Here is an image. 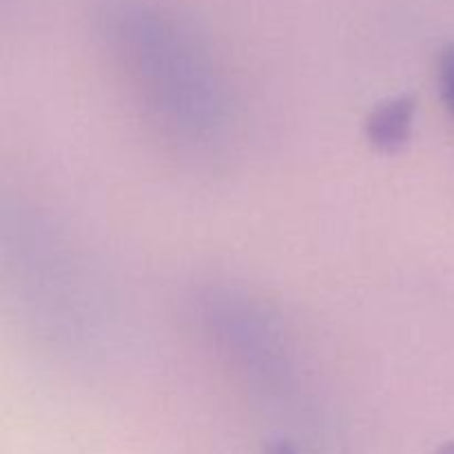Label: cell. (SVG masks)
<instances>
[{
  "instance_id": "1",
  "label": "cell",
  "mask_w": 454,
  "mask_h": 454,
  "mask_svg": "<svg viewBox=\"0 0 454 454\" xmlns=\"http://www.w3.org/2000/svg\"><path fill=\"white\" fill-rule=\"evenodd\" d=\"M415 118V100L411 96L393 98L380 105L366 122V136L377 149L395 151L408 140Z\"/></svg>"
},
{
  "instance_id": "2",
  "label": "cell",
  "mask_w": 454,
  "mask_h": 454,
  "mask_svg": "<svg viewBox=\"0 0 454 454\" xmlns=\"http://www.w3.org/2000/svg\"><path fill=\"white\" fill-rule=\"evenodd\" d=\"M439 78H442V93L446 98L448 106L454 111V51H448L442 58V71H439Z\"/></svg>"
},
{
  "instance_id": "3",
  "label": "cell",
  "mask_w": 454,
  "mask_h": 454,
  "mask_svg": "<svg viewBox=\"0 0 454 454\" xmlns=\"http://www.w3.org/2000/svg\"><path fill=\"white\" fill-rule=\"evenodd\" d=\"M437 454H454V442H450V443H443V446H439Z\"/></svg>"
}]
</instances>
